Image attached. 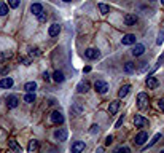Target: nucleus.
Here are the masks:
<instances>
[{
    "mask_svg": "<svg viewBox=\"0 0 164 153\" xmlns=\"http://www.w3.org/2000/svg\"><path fill=\"white\" fill-rule=\"evenodd\" d=\"M38 148V142L37 141H30L29 142V147H27V150H29V151H35Z\"/></svg>",
    "mask_w": 164,
    "mask_h": 153,
    "instance_id": "nucleus-28",
    "label": "nucleus"
},
{
    "mask_svg": "<svg viewBox=\"0 0 164 153\" xmlns=\"http://www.w3.org/2000/svg\"><path fill=\"white\" fill-rule=\"evenodd\" d=\"M24 101H26L27 104H32V102H35V94H34V93H27V94L24 96Z\"/></svg>",
    "mask_w": 164,
    "mask_h": 153,
    "instance_id": "nucleus-23",
    "label": "nucleus"
},
{
    "mask_svg": "<svg viewBox=\"0 0 164 153\" xmlns=\"http://www.w3.org/2000/svg\"><path fill=\"white\" fill-rule=\"evenodd\" d=\"M88 89H89V81H80V83H78V86H77V91H78L80 94L86 93Z\"/></svg>",
    "mask_w": 164,
    "mask_h": 153,
    "instance_id": "nucleus-11",
    "label": "nucleus"
},
{
    "mask_svg": "<svg viewBox=\"0 0 164 153\" xmlns=\"http://www.w3.org/2000/svg\"><path fill=\"white\" fill-rule=\"evenodd\" d=\"M158 107L162 110V112H164V99H159V101H158Z\"/></svg>",
    "mask_w": 164,
    "mask_h": 153,
    "instance_id": "nucleus-39",
    "label": "nucleus"
},
{
    "mask_svg": "<svg viewBox=\"0 0 164 153\" xmlns=\"http://www.w3.org/2000/svg\"><path fill=\"white\" fill-rule=\"evenodd\" d=\"M162 41H164V29L159 32V35H158V40H156V43H158V45H161Z\"/></svg>",
    "mask_w": 164,
    "mask_h": 153,
    "instance_id": "nucleus-34",
    "label": "nucleus"
},
{
    "mask_svg": "<svg viewBox=\"0 0 164 153\" xmlns=\"http://www.w3.org/2000/svg\"><path fill=\"white\" fill-rule=\"evenodd\" d=\"M99 10H101V13H102V15H107V13L110 11V7H108V5H105V3H99Z\"/></svg>",
    "mask_w": 164,
    "mask_h": 153,
    "instance_id": "nucleus-29",
    "label": "nucleus"
},
{
    "mask_svg": "<svg viewBox=\"0 0 164 153\" xmlns=\"http://www.w3.org/2000/svg\"><path fill=\"white\" fill-rule=\"evenodd\" d=\"M112 142H113V136H107V139H105V144H107V145H110Z\"/></svg>",
    "mask_w": 164,
    "mask_h": 153,
    "instance_id": "nucleus-38",
    "label": "nucleus"
},
{
    "mask_svg": "<svg viewBox=\"0 0 164 153\" xmlns=\"http://www.w3.org/2000/svg\"><path fill=\"white\" fill-rule=\"evenodd\" d=\"M85 142H81V141H78V142H75L73 145H72V151L73 153H78V151H81V150H85Z\"/></svg>",
    "mask_w": 164,
    "mask_h": 153,
    "instance_id": "nucleus-16",
    "label": "nucleus"
},
{
    "mask_svg": "<svg viewBox=\"0 0 164 153\" xmlns=\"http://www.w3.org/2000/svg\"><path fill=\"white\" fill-rule=\"evenodd\" d=\"M59 32H61V26H59V24H51V26H49V29H48L49 37H58Z\"/></svg>",
    "mask_w": 164,
    "mask_h": 153,
    "instance_id": "nucleus-9",
    "label": "nucleus"
},
{
    "mask_svg": "<svg viewBox=\"0 0 164 153\" xmlns=\"http://www.w3.org/2000/svg\"><path fill=\"white\" fill-rule=\"evenodd\" d=\"M54 139L56 141H59V142H64V141H67V131L65 129H58L56 132H54Z\"/></svg>",
    "mask_w": 164,
    "mask_h": 153,
    "instance_id": "nucleus-8",
    "label": "nucleus"
},
{
    "mask_svg": "<svg viewBox=\"0 0 164 153\" xmlns=\"http://www.w3.org/2000/svg\"><path fill=\"white\" fill-rule=\"evenodd\" d=\"M24 89H26L27 93H34V91L37 89V83H35V81H29V83H26V85H24Z\"/></svg>",
    "mask_w": 164,
    "mask_h": 153,
    "instance_id": "nucleus-22",
    "label": "nucleus"
},
{
    "mask_svg": "<svg viewBox=\"0 0 164 153\" xmlns=\"http://www.w3.org/2000/svg\"><path fill=\"white\" fill-rule=\"evenodd\" d=\"M161 3H162V5H164V0H161Z\"/></svg>",
    "mask_w": 164,
    "mask_h": 153,
    "instance_id": "nucleus-43",
    "label": "nucleus"
},
{
    "mask_svg": "<svg viewBox=\"0 0 164 153\" xmlns=\"http://www.w3.org/2000/svg\"><path fill=\"white\" fill-rule=\"evenodd\" d=\"M43 11V7H42V3H32L30 5V13L34 16H37L38 13H42Z\"/></svg>",
    "mask_w": 164,
    "mask_h": 153,
    "instance_id": "nucleus-14",
    "label": "nucleus"
},
{
    "mask_svg": "<svg viewBox=\"0 0 164 153\" xmlns=\"http://www.w3.org/2000/svg\"><path fill=\"white\" fill-rule=\"evenodd\" d=\"M129 89H131V86H129V85L121 86V88H119V91H118V97H119V99L126 97V96H128V93H129Z\"/></svg>",
    "mask_w": 164,
    "mask_h": 153,
    "instance_id": "nucleus-17",
    "label": "nucleus"
},
{
    "mask_svg": "<svg viewBox=\"0 0 164 153\" xmlns=\"http://www.w3.org/2000/svg\"><path fill=\"white\" fill-rule=\"evenodd\" d=\"M37 18H38L40 22H45V21L48 19V15H46L45 11H42V13H38V15H37Z\"/></svg>",
    "mask_w": 164,
    "mask_h": 153,
    "instance_id": "nucleus-30",
    "label": "nucleus"
},
{
    "mask_svg": "<svg viewBox=\"0 0 164 153\" xmlns=\"http://www.w3.org/2000/svg\"><path fill=\"white\" fill-rule=\"evenodd\" d=\"M62 2H65V3H67V2H72V0H62Z\"/></svg>",
    "mask_w": 164,
    "mask_h": 153,
    "instance_id": "nucleus-42",
    "label": "nucleus"
},
{
    "mask_svg": "<svg viewBox=\"0 0 164 153\" xmlns=\"http://www.w3.org/2000/svg\"><path fill=\"white\" fill-rule=\"evenodd\" d=\"M51 121L54 124H62L64 123V115L59 112V110H54V112L51 113Z\"/></svg>",
    "mask_w": 164,
    "mask_h": 153,
    "instance_id": "nucleus-2",
    "label": "nucleus"
},
{
    "mask_svg": "<svg viewBox=\"0 0 164 153\" xmlns=\"http://www.w3.org/2000/svg\"><path fill=\"white\" fill-rule=\"evenodd\" d=\"M94 88H96V91H97L99 94H105L107 91H108V85L105 81H102V80H97L94 83Z\"/></svg>",
    "mask_w": 164,
    "mask_h": 153,
    "instance_id": "nucleus-1",
    "label": "nucleus"
},
{
    "mask_svg": "<svg viewBox=\"0 0 164 153\" xmlns=\"http://www.w3.org/2000/svg\"><path fill=\"white\" fill-rule=\"evenodd\" d=\"M135 70V65L132 64V62H126V65H124V72L126 74H132Z\"/></svg>",
    "mask_w": 164,
    "mask_h": 153,
    "instance_id": "nucleus-27",
    "label": "nucleus"
},
{
    "mask_svg": "<svg viewBox=\"0 0 164 153\" xmlns=\"http://www.w3.org/2000/svg\"><path fill=\"white\" fill-rule=\"evenodd\" d=\"M30 61H32L30 58H22V59H21V62H22L24 65H29V64H30Z\"/></svg>",
    "mask_w": 164,
    "mask_h": 153,
    "instance_id": "nucleus-37",
    "label": "nucleus"
},
{
    "mask_svg": "<svg viewBox=\"0 0 164 153\" xmlns=\"http://www.w3.org/2000/svg\"><path fill=\"white\" fill-rule=\"evenodd\" d=\"M5 15H8V5L0 2V16H5Z\"/></svg>",
    "mask_w": 164,
    "mask_h": 153,
    "instance_id": "nucleus-25",
    "label": "nucleus"
},
{
    "mask_svg": "<svg viewBox=\"0 0 164 153\" xmlns=\"http://www.w3.org/2000/svg\"><path fill=\"white\" fill-rule=\"evenodd\" d=\"M118 108H119V101L110 102V105H108V113H110V115H115V113L118 112Z\"/></svg>",
    "mask_w": 164,
    "mask_h": 153,
    "instance_id": "nucleus-13",
    "label": "nucleus"
},
{
    "mask_svg": "<svg viewBox=\"0 0 164 153\" xmlns=\"http://www.w3.org/2000/svg\"><path fill=\"white\" fill-rule=\"evenodd\" d=\"M53 80L56 81V83H62L64 80H65V77H64V74L61 72V70H56L53 74Z\"/></svg>",
    "mask_w": 164,
    "mask_h": 153,
    "instance_id": "nucleus-21",
    "label": "nucleus"
},
{
    "mask_svg": "<svg viewBox=\"0 0 164 153\" xmlns=\"http://www.w3.org/2000/svg\"><path fill=\"white\" fill-rule=\"evenodd\" d=\"M89 132H91V134H97V132H99V126H97V124H92L91 129H89Z\"/></svg>",
    "mask_w": 164,
    "mask_h": 153,
    "instance_id": "nucleus-35",
    "label": "nucleus"
},
{
    "mask_svg": "<svg viewBox=\"0 0 164 153\" xmlns=\"http://www.w3.org/2000/svg\"><path fill=\"white\" fill-rule=\"evenodd\" d=\"M43 78H45L46 81H48V80H51V77H49V74H48V72H45V74H43Z\"/></svg>",
    "mask_w": 164,
    "mask_h": 153,
    "instance_id": "nucleus-41",
    "label": "nucleus"
},
{
    "mask_svg": "<svg viewBox=\"0 0 164 153\" xmlns=\"http://www.w3.org/2000/svg\"><path fill=\"white\" fill-rule=\"evenodd\" d=\"M29 54H30V58L38 56V54H40V50H38V48H30V50H29Z\"/></svg>",
    "mask_w": 164,
    "mask_h": 153,
    "instance_id": "nucleus-32",
    "label": "nucleus"
},
{
    "mask_svg": "<svg viewBox=\"0 0 164 153\" xmlns=\"http://www.w3.org/2000/svg\"><path fill=\"white\" fill-rule=\"evenodd\" d=\"M159 139H161V134H159V132H158V134H155V137L152 139V141H150V144L145 147V150H147V148H150V147H153V145H155V144L159 141Z\"/></svg>",
    "mask_w": 164,
    "mask_h": 153,
    "instance_id": "nucleus-26",
    "label": "nucleus"
},
{
    "mask_svg": "<svg viewBox=\"0 0 164 153\" xmlns=\"http://www.w3.org/2000/svg\"><path fill=\"white\" fill-rule=\"evenodd\" d=\"M115 151H116V153H128V151H129V148H128V147H118Z\"/></svg>",
    "mask_w": 164,
    "mask_h": 153,
    "instance_id": "nucleus-36",
    "label": "nucleus"
},
{
    "mask_svg": "<svg viewBox=\"0 0 164 153\" xmlns=\"http://www.w3.org/2000/svg\"><path fill=\"white\" fill-rule=\"evenodd\" d=\"M147 86H148V89H155V88L158 86V80H156L155 77L150 75V77L147 78Z\"/></svg>",
    "mask_w": 164,
    "mask_h": 153,
    "instance_id": "nucleus-15",
    "label": "nucleus"
},
{
    "mask_svg": "<svg viewBox=\"0 0 164 153\" xmlns=\"http://www.w3.org/2000/svg\"><path fill=\"white\" fill-rule=\"evenodd\" d=\"M121 124H123V117H121V118H119V120L116 121V124H115V128H119V126H121Z\"/></svg>",
    "mask_w": 164,
    "mask_h": 153,
    "instance_id": "nucleus-40",
    "label": "nucleus"
},
{
    "mask_svg": "<svg viewBox=\"0 0 164 153\" xmlns=\"http://www.w3.org/2000/svg\"><path fill=\"white\" fill-rule=\"evenodd\" d=\"M147 139H148V134L147 132H139L137 136H135V139H134V142L137 144V145H143L145 142H147Z\"/></svg>",
    "mask_w": 164,
    "mask_h": 153,
    "instance_id": "nucleus-6",
    "label": "nucleus"
},
{
    "mask_svg": "<svg viewBox=\"0 0 164 153\" xmlns=\"http://www.w3.org/2000/svg\"><path fill=\"white\" fill-rule=\"evenodd\" d=\"M143 51H145V46L142 43H137V45L132 48V56H142Z\"/></svg>",
    "mask_w": 164,
    "mask_h": 153,
    "instance_id": "nucleus-10",
    "label": "nucleus"
},
{
    "mask_svg": "<svg viewBox=\"0 0 164 153\" xmlns=\"http://www.w3.org/2000/svg\"><path fill=\"white\" fill-rule=\"evenodd\" d=\"M11 86H13V78L7 77V78H2V80H0V88L8 89V88H11Z\"/></svg>",
    "mask_w": 164,
    "mask_h": 153,
    "instance_id": "nucleus-12",
    "label": "nucleus"
},
{
    "mask_svg": "<svg viewBox=\"0 0 164 153\" xmlns=\"http://www.w3.org/2000/svg\"><path fill=\"white\" fill-rule=\"evenodd\" d=\"M147 102H148L147 93H140V94L137 96V105H139V108H145V107H147Z\"/></svg>",
    "mask_w": 164,
    "mask_h": 153,
    "instance_id": "nucleus-4",
    "label": "nucleus"
},
{
    "mask_svg": "<svg viewBox=\"0 0 164 153\" xmlns=\"http://www.w3.org/2000/svg\"><path fill=\"white\" fill-rule=\"evenodd\" d=\"M18 104H19L18 96L11 94V96H8V97H7V105H8V108H16V107H18Z\"/></svg>",
    "mask_w": 164,
    "mask_h": 153,
    "instance_id": "nucleus-3",
    "label": "nucleus"
},
{
    "mask_svg": "<svg viewBox=\"0 0 164 153\" xmlns=\"http://www.w3.org/2000/svg\"><path fill=\"white\" fill-rule=\"evenodd\" d=\"M85 56H86L88 59H97V58L101 56V53H99L97 50H94V48H88V50L85 51Z\"/></svg>",
    "mask_w": 164,
    "mask_h": 153,
    "instance_id": "nucleus-7",
    "label": "nucleus"
},
{
    "mask_svg": "<svg viewBox=\"0 0 164 153\" xmlns=\"http://www.w3.org/2000/svg\"><path fill=\"white\" fill-rule=\"evenodd\" d=\"M135 22H137V16H135V15H126L124 16V24L126 26H132Z\"/></svg>",
    "mask_w": 164,
    "mask_h": 153,
    "instance_id": "nucleus-18",
    "label": "nucleus"
},
{
    "mask_svg": "<svg viewBox=\"0 0 164 153\" xmlns=\"http://www.w3.org/2000/svg\"><path fill=\"white\" fill-rule=\"evenodd\" d=\"M11 56H13L11 53H0V62H2L3 59H10Z\"/></svg>",
    "mask_w": 164,
    "mask_h": 153,
    "instance_id": "nucleus-33",
    "label": "nucleus"
},
{
    "mask_svg": "<svg viewBox=\"0 0 164 153\" xmlns=\"http://www.w3.org/2000/svg\"><path fill=\"white\" fill-rule=\"evenodd\" d=\"M8 147H10L11 150H15V151H21V147L18 145V142H16V141H13V139L8 142Z\"/></svg>",
    "mask_w": 164,
    "mask_h": 153,
    "instance_id": "nucleus-24",
    "label": "nucleus"
},
{
    "mask_svg": "<svg viewBox=\"0 0 164 153\" xmlns=\"http://www.w3.org/2000/svg\"><path fill=\"white\" fill-rule=\"evenodd\" d=\"M145 123H147V120L142 118L140 115H135V117H134V124H135V128H142Z\"/></svg>",
    "mask_w": 164,
    "mask_h": 153,
    "instance_id": "nucleus-19",
    "label": "nucleus"
},
{
    "mask_svg": "<svg viewBox=\"0 0 164 153\" xmlns=\"http://www.w3.org/2000/svg\"><path fill=\"white\" fill-rule=\"evenodd\" d=\"M121 43L123 45H135V35L134 34H126L121 38Z\"/></svg>",
    "mask_w": 164,
    "mask_h": 153,
    "instance_id": "nucleus-5",
    "label": "nucleus"
},
{
    "mask_svg": "<svg viewBox=\"0 0 164 153\" xmlns=\"http://www.w3.org/2000/svg\"><path fill=\"white\" fill-rule=\"evenodd\" d=\"M150 2H155V0H150Z\"/></svg>",
    "mask_w": 164,
    "mask_h": 153,
    "instance_id": "nucleus-44",
    "label": "nucleus"
},
{
    "mask_svg": "<svg viewBox=\"0 0 164 153\" xmlns=\"http://www.w3.org/2000/svg\"><path fill=\"white\" fill-rule=\"evenodd\" d=\"M19 3H21V0H8V7L11 8H18Z\"/></svg>",
    "mask_w": 164,
    "mask_h": 153,
    "instance_id": "nucleus-31",
    "label": "nucleus"
},
{
    "mask_svg": "<svg viewBox=\"0 0 164 153\" xmlns=\"http://www.w3.org/2000/svg\"><path fill=\"white\" fill-rule=\"evenodd\" d=\"M70 110H72V115H81V112H83V105L81 104H73L70 107Z\"/></svg>",
    "mask_w": 164,
    "mask_h": 153,
    "instance_id": "nucleus-20",
    "label": "nucleus"
}]
</instances>
